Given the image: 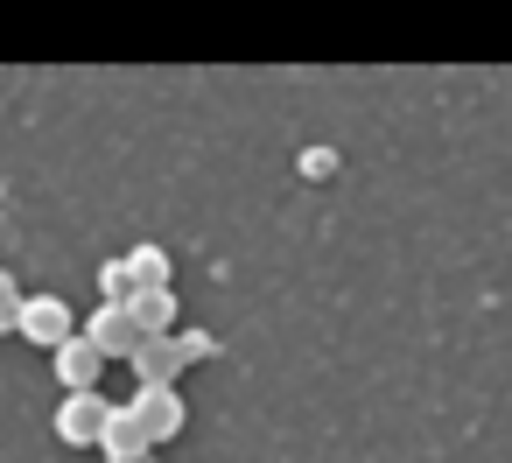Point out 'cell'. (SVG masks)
Returning <instances> with one entry per match:
<instances>
[{
	"label": "cell",
	"mask_w": 512,
	"mask_h": 463,
	"mask_svg": "<svg viewBox=\"0 0 512 463\" xmlns=\"http://www.w3.org/2000/svg\"><path fill=\"white\" fill-rule=\"evenodd\" d=\"M113 400L99 393V386H78V393H64V407H57V442L64 449H99L106 442V428H113Z\"/></svg>",
	"instance_id": "obj_1"
},
{
	"label": "cell",
	"mask_w": 512,
	"mask_h": 463,
	"mask_svg": "<svg viewBox=\"0 0 512 463\" xmlns=\"http://www.w3.org/2000/svg\"><path fill=\"white\" fill-rule=\"evenodd\" d=\"M85 337H92L106 358H134V351L148 344V330H141V316H134L127 302H99V309L85 316Z\"/></svg>",
	"instance_id": "obj_2"
},
{
	"label": "cell",
	"mask_w": 512,
	"mask_h": 463,
	"mask_svg": "<svg viewBox=\"0 0 512 463\" xmlns=\"http://www.w3.org/2000/svg\"><path fill=\"white\" fill-rule=\"evenodd\" d=\"M22 337L43 344V351L71 344V337H78V309H71L64 295H29V302H22Z\"/></svg>",
	"instance_id": "obj_3"
},
{
	"label": "cell",
	"mask_w": 512,
	"mask_h": 463,
	"mask_svg": "<svg viewBox=\"0 0 512 463\" xmlns=\"http://www.w3.org/2000/svg\"><path fill=\"white\" fill-rule=\"evenodd\" d=\"M134 421L148 428V442H176L183 421H190V407H183L176 386H141V393H134Z\"/></svg>",
	"instance_id": "obj_4"
},
{
	"label": "cell",
	"mask_w": 512,
	"mask_h": 463,
	"mask_svg": "<svg viewBox=\"0 0 512 463\" xmlns=\"http://www.w3.org/2000/svg\"><path fill=\"white\" fill-rule=\"evenodd\" d=\"M50 358H57V379H64V393H78V386H99V372L113 365V358H106V351H99L85 330H78L71 344H57Z\"/></svg>",
	"instance_id": "obj_5"
},
{
	"label": "cell",
	"mask_w": 512,
	"mask_h": 463,
	"mask_svg": "<svg viewBox=\"0 0 512 463\" xmlns=\"http://www.w3.org/2000/svg\"><path fill=\"white\" fill-rule=\"evenodd\" d=\"M127 365L141 372V386H176V379L190 372V365H183V344H176V330H169V337H148V344H141Z\"/></svg>",
	"instance_id": "obj_6"
},
{
	"label": "cell",
	"mask_w": 512,
	"mask_h": 463,
	"mask_svg": "<svg viewBox=\"0 0 512 463\" xmlns=\"http://www.w3.org/2000/svg\"><path fill=\"white\" fill-rule=\"evenodd\" d=\"M99 449H106V463H148V449H155V442H148V428L134 421V407H120Z\"/></svg>",
	"instance_id": "obj_7"
},
{
	"label": "cell",
	"mask_w": 512,
	"mask_h": 463,
	"mask_svg": "<svg viewBox=\"0 0 512 463\" xmlns=\"http://www.w3.org/2000/svg\"><path fill=\"white\" fill-rule=\"evenodd\" d=\"M127 309L141 316V330H148V337H169V330H183V323H176V316H183L176 288H141V295H134Z\"/></svg>",
	"instance_id": "obj_8"
},
{
	"label": "cell",
	"mask_w": 512,
	"mask_h": 463,
	"mask_svg": "<svg viewBox=\"0 0 512 463\" xmlns=\"http://www.w3.org/2000/svg\"><path fill=\"white\" fill-rule=\"evenodd\" d=\"M127 267H134V281H141V288H176V267H169V253H162V246H134V253H127Z\"/></svg>",
	"instance_id": "obj_9"
},
{
	"label": "cell",
	"mask_w": 512,
	"mask_h": 463,
	"mask_svg": "<svg viewBox=\"0 0 512 463\" xmlns=\"http://www.w3.org/2000/svg\"><path fill=\"white\" fill-rule=\"evenodd\" d=\"M99 295H106V302H134V295H141L134 267H127V260H106V267H99Z\"/></svg>",
	"instance_id": "obj_10"
},
{
	"label": "cell",
	"mask_w": 512,
	"mask_h": 463,
	"mask_svg": "<svg viewBox=\"0 0 512 463\" xmlns=\"http://www.w3.org/2000/svg\"><path fill=\"white\" fill-rule=\"evenodd\" d=\"M22 302H29V295L15 288V274H8V267H0V337L22 330Z\"/></svg>",
	"instance_id": "obj_11"
},
{
	"label": "cell",
	"mask_w": 512,
	"mask_h": 463,
	"mask_svg": "<svg viewBox=\"0 0 512 463\" xmlns=\"http://www.w3.org/2000/svg\"><path fill=\"white\" fill-rule=\"evenodd\" d=\"M176 344H183V365H197V358H218V344H211L204 330H176Z\"/></svg>",
	"instance_id": "obj_12"
},
{
	"label": "cell",
	"mask_w": 512,
	"mask_h": 463,
	"mask_svg": "<svg viewBox=\"0 0 512 463\" xmlns=\"http://www.w3.org/2000/svg\"><path fill=\"white\" fill-rule=\"evenodd\" d=\"M330 169H337L330 148H309V155H302V176H330Z\"/></svg>",
	"instance_id": "obj_13"
}]
</instances>
